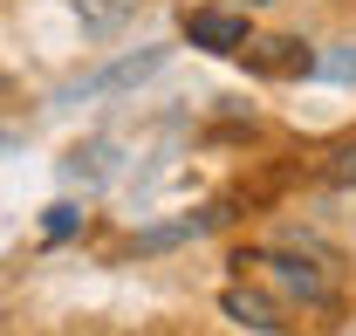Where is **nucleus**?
<instances>
[{
  "instance_id": "1",
  "label": "nucleus",
  "mask_w": 356,
  "mask_h": 336,
  "mask_svg": "<svg viewBox=\"0 0 356 336\" xmlns=\"http://www.w3.org/2000/svg\"><path fill=\"white\" fill-rule=\"evenodd\" d=\"M178 28H185V42H192V48H206V55H240V48L254 42L247 14H233V7H192Z\"/></svg>"
},
{
  "instance_id": "2",
  "label": "nucleus",
  "mask_w": 356,
  "mask_h": 336,
  "mask_svg": "<svg viewBox=\"0 0 356 336\" xmlns=\"http://www.w3.org/2000/svg\"><path fill=\"white\" fill-rule=\"evenodd\" d=\"M261 268H267V275H274L288 295H302V302H329V295H336V289H329V275H315V268H309L295 247H267V254H261Z\"/></svg>"
},
{
  "instance_id": "3",
  "label": "nucleus",
  "mask_w": 356,
  "mask_h": 336,
  "mask_svg": "<svg viewBox=\"0 0 356 336\" xmlns=\"http://www.w3.org/2000/svg\"><path fill=\"white\" fill-rule=\"evenodd\" d=\"M220 309L226 316H233V323H247V330H281V309H274V302H267V295H254V289H226L220 295Z\"/></svg>"
},
{
  "instance_id": "4",
  "label": "nucleus",
  "mask_w": 356,
  "mask_h": 336,
  "mask_svg": "<svg viewBox=\"0 0 356 336\" xmlns=\"http://www.w3.org/2000/svg\"><path fill=\"white\" fill-rule=\"evenodd\" d=\"M254 69H281V76H295V69H309V55H302V42H247L240 48Z\"/></svg>"
},
{
  "instance_id": "5",
  "label": "nucleus",
  "mask_w": 356,
  "mask_h": 336,
  "mask_svg": "<svg viewBox=\"0 0 356 336\" xmlns=\"http://www.w3.org/2000/svg\"><path fill=\"white\" fill-rule=\"evenodd\" d=\"M322 171H329V185H343V192H356V137H350V144H343V151H336V158H329Z\"/></svg>"
},
{
  "instance_id": "6",
  "label": "nucleus",
  "mask_w": 356,
  "mask_h": 336,
  "mask_svg": "<svg viewBox=\"0 0 356 336\" xmlns=\"http://www.w3.org/2000/svg\"><path fill=\"white\" fill-rule=\"evenodd\" d=\"M76 227H83V213H76V206H48V240H69Z\"/></svg>"
},
{
  "instance_id": "7",
  "label": "nucleus",
  "mask_w": 356,
  "mask_h": 336,
  "mask_svg": "<svg viewBox=\"0 0 356 336\" xmlns=\"http://www.w3.org/2000/svg\"><path fill=\"white\" fill-rule=\"evenodd\" d=\"M7 144H14V137H7V130H0V151H7Z\"/></svg>"
}]
</instances>
